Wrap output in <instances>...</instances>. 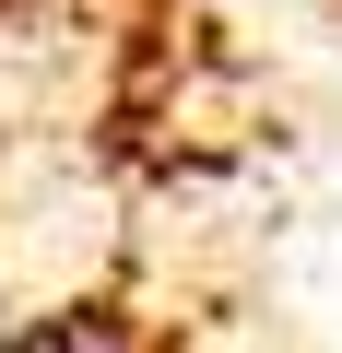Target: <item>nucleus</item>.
I'll return each instance as SVG.
<instances>
[]
</instances>
